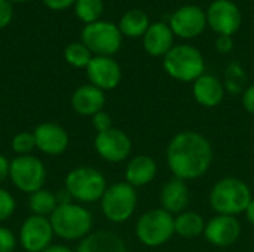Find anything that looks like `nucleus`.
<instances>
[{"label": "nucleus", "instance_id": "f257e3e1", "mask_svg": "<svg viewBox=\"0 0 254 252\" xmlns=\"http://www.w3.org/2000/svg\"><path fill=\"white\" fill-rule=\"evenodd\" d=\"M214 151L207 137L196 131L177 132L167 146L165 159L174 178L190 181L205 175L213 163Z\"/></svg>", "mask_w": 254, "mask_h": 252}, {"label": "nucleus", "instance_id": "f03ea898", "mask_svg": "<svg viewBox=\"0 0 254 252\" xmlns=\"http://www.w3.org/2000/svg\"><path fill=\"white\" fill-rule=\"evenodd\" d=\"M253 195L247 183L237 177L219 180L210 192V205L219 215H240L246 212Z\"/></svg>", "mask_w": 254, "mask_h": 252}, {"label": "nucleus", "instance_id": "7ed1b4c3", "mask_svg": "<svg viewBox=\"0 0 254 252\" xmlns=\"http://www.w3.org/2000/svg\"><path fill=\"white\" fill-rule=\"evenodd\" d=\"M55 236L63 241H82L94 226L92 214L79 203H60L49 217Z\"/></svg>", "mask_w": 254, "mask_h": 252}, {"label": "nucleus", "instance_id": "20e7f679", "mask_svg": "<svg viewBox=\"0 0 254 252\" xmlns=\"http://www.w3.org/2000/svg\"><path fill=\"white\" fill-rule=\"evenodd\" d=\"M65 192L70 199L80 203H92L101 201L107 186L106 177L92 166H76L64 180Z\"/></svg>", "mask_w": 254, "mask_h": 252}, {"label": "nucleus", "instance_id": "39448f33", "mask_svg": "<svg viewBox=\"0 0 254 252\" xmlns=\"http://www.w3.org/2000/svg\"><path fill=\"white\" fill-rule=\"evenodd\" d=\"M174 235V215L162 208H155L141 214L135 223V236L138 242L149 248L165 245Z\"/></svg>", "mask_w": 254, "mask_h": 252}, {"label": "nucleus", "instance_id": "423d86ee", "mask_svg": "<svg viewBox=\"0 0 254 252\" xmlns=\"http://www.w3.org/2000/svg\"><path fill=\"white\" fill-rule=\"evenodd\" d=\"M164 70L179 82H195L204 74V56L195 46L176 45L164 56Z\"/></svg>", "mask_w": 254, "mask_h": 252}, {"label": "nucleus", "instance_id": "0eeeda50", "mask_svg": "<svg viewBox=\"0 0 254 252\" xmlns=\"http://www.w3.org/2000/svg\"><path fill=\"white\" fill-rule=\"evenodd\" d=\"M137 203H138L137 192L127 181H121L109 186L100 201L103 215L109 221L116 224L128 221L134 215L137 209Z\"/></svg>", "mask_w": 254, "mask_h": 252}, {"label": "nucleus", "instance_id": "6e6552de", "mask_svg": "<svg viewBox=\"0 0 254 252\" xmlns=\"http://www.w3.org/2000/svg\"><path fill=\"white\" fill-rule=\"evenodd\" d=\"M82 43L94 56H112L122 46V33L112 22L95 21L83 27Z\"/></svg>", "mask_w": 254, "mask_h": 252}, {"label": "nucleus", "instance_id": "1a4fd4ad", "mask_svg": "<svg viewBox=\"0 0 254 252\" xmlns=\"http://www.w3.org/2000/svg\"><path fill=\"white\" fill-rule=\"evenodd\" d=\"M9 178L19 192L33 195L43 189L46 181V168L36 156H16L10 160Z\"/></svg>", "mask_w": 254, "mask_h": 252}, {"label": "nucleus", "instance_id": "9d476101", "mask_svg": "<svg viewBox=\"0 0 254 252\" xmlns=\"http://www.w3.org/2000/svg\"><path fill=\"white\" fill-rule=\"evenodd\" d=\"M94 147L97 154L103 160L110 163H121L129 157L132 150V141L122 129L110 128L95 135Z\"/></svg>", "mask_w": 254, "mask_h": 252}, {"label": "nucleus", "instance_id": "9b49d317", "mask_svg": "<svg viewBox=\"0 0 254 252\" xmlns=\"http://www.w3.org/2000/svg\"><path fill=\"white\" fill-rule=\"evenodd\" d=\"M55 233L48 217L30 215L19 229V244L27 252H42L52 245Z\"/></svg>", "mask_w": 254, "mask_h": 252}, {"label": "nucleus", "instance_id": "f8f14e48", "mask_svg": "<svg viewBox=\"0 0 254 252\" xmlns=\"http://www.w3.org/2000/svg\"><path fill=\"white\" fill-rule=\"evenodd\" d=\"M243 227L234 215H214L207 221L204 238L208 244L217 248H226L238 242L241 238Z\"/></svg>", "mask_w": 254, "mask_h": 252}, {"label": "nucleus", "instance_id": "ddd939ff", "mask_svg": "<svg viewBox=\"0 0 254 252\" xmlns=\"http://www.w3.org/2000/svg\"><path fill=\"white\" fill-rule=\"evenodd\" d=\"M207 22L219 36H232L243 22L238 6L231 0H216L207 10Z\"/></svg>", "mask_w": 254, "mask_h": 252}, {"label": "nucleus", "instance_id": "4468645a", "mask_svg": "<svg viewBox=\"0 0 254 252\" xmlns=\"http://www.w3.org/2000/svg\"><path fill=\"white\" fill-rule=\"evenodd\" d=\"M207 25V13L195 4L179 7L170 21L171 31L182 39H193L199 36Z\"/></svg>", "mask_w": 254, "mask_h": 252}, {"label": "nucleus", "instance_id": "2eb2a0df", "mask_svg": "<svg viewBox=\"0 0 254 252\" xmlns=\"http://www.w3.org/2000/svg\"><path fill=\"white\" fill-rule=\"evenodd\" d=\"M86 76L98 89L112 91L121 83L122 70L112 56H94L86 67Z\"/></svg>", "mask_w": 254, "mask_h": 252}, {"label": "nucleus", "instance_id": "dca6fc26", "mask_svg": "<svg viewBox=\"0 0 254 252\" xmlns=\"http://www.w3.org/2000/svg\"><path fill=\"white\" fill-rule=\"evenodd\" d=\"M33 135L36 140V149L48 156L63 154L70 143L67 131L52 122H43L37 125Z\"/></svg>", "mask_w": 254, "mask_h": 252}, {"label": "nucleus", "instance_id": "f3484780", "mask_svg": "<svg viewBox=\"0 0 254 252\" xmlns=\"http://www.w3.org/2000/svg\"><path fill=\"white\" fill-rule=\"evenodd\" d=\"M189 201H190L189 187H188V183L183 180L173 177L161 189V193H159L161 208L174 217L186 211Z\"/></svg>", "mask_w": 254, "mask_h": 252}, {"label": "nucleus", "instance_id": "a211bd4d", "mask_svg": "<svg viewBox=\"0 0 254 252\" xmlns=\"http://www.w3.org/2000/svg\"><path fill=\"white\" fill-rule=\"evenodd\" d=\"M106 105L104 91L94 85H82L71 95V107L80 116L92 117L98 111H103Z\"/></svg>", "mask_w": 254, "mask_h": 252}, {"label": "nucleus", "instance_id": "6ab92c4d", "mask_svg": "<svg viewBox=\"0 0 254 252\" xmlns=\"http://www.w3.org/2000/svg\"><path fill=\"white\" fill-rule=\"evenodd\" d=\"M225 85L216 76L205 73L193 82L192 88L195 101L205 108L217 107L225 98Z\"/></svg>", "mask_w": 254, "mask_h": 252}, {"label": "nucleus", "instance_id": "aec40b11", "mask_svg": "<svg viewBox=\"0 0 254 252\" xmlns=\"http://www.w3.org/2000/svg\"><path fill=\"white\" fill-rule=\"evenodd\" d=\"M158 174L156 160L147 154H137L127 163L125 168V181L134 189L150 184Z\"/></svg>", "mask_w": 254, "mask_h": 252}, {"label": "nucleus", "instance_id": "412c9836", "mask_svg": "<svg viewBox=\"0 0 254 252\" xmlns=\"http://www.w3.org/2000/svg\"><path fill=\"white\" fill-rule=\"evenodd\" d=\"M144 50L152 56H165L174 46V33L164 22L152 24L143 36Z\"/></svg>", "mask_w": 254, "mask_h": 252}, {"label": "nucleus", "instance_id": "4be33fe9", "mask_svg": "<svg viewBox=\"0 0 254 252\" xmlns=\"http://www.w3.org/2000/svg\"><path fill=\"white\" fill-rule=\"evenodd\" d=\"M76 252H128L124 239L107 230L89 233L80 241Z\"/></svg>", "mask_w": 254, "mask_h": 252}, {"label": "nucleus", "instance_id": "5701e85b", "mask_svg": "<svg viewBox=\"0 0 254 252\" xmlns=\"http://www.w3.org/2000/svg\"><path fill=\"white\" fill-rule=\"evenodd\" d=\"M207 221L199 212L185 211L174 217V232L183 239H195L204 235Z\"/></svg>", "mask_w": 254, "mask_h": 252}, {"label": "nucleus", "instance_id": "b1692460", "mask_svg": "<svg viewBox=\"0 0 254 252\" xmlns=\"http://www.w3.org/2000/svg\"><path fill=\"white\" fill-rule=\"evenodd\" d=\"M119 30L122 36L127 37H141L150 27L149 16L146 12L140 9H131L124 13V16L119 21Z\"/></svg>", "mask_w": 254, "mask_h": 252}, {"label": "nucleus", "instance_id": "393cba45", "mask_svg": "<svg viewBox=\"0 0 254 252\" xmlns=\"http://www.w3.org/2000/svg\"><path fill=\"white\" fill-rule=\"evenodd\" d=\"M58 205H60L58 198L51 190H46V189L34 192L33 195H30V199H28V206L33 215L49 218Z\"/></svg>", "mask_w": 254, "mask_h": 252}, {"label": "nucleus", "instance_id": "a878e982", "mask_svg": "<svg viewBox=\"0 0 254 252\" xmlns=\"http://www.w3.org/2000/svg\"><path fill=\"white\" fill-rule=\"evenodd\" d=\"M64 58L74 68H86L91 59L94 58V55L82 42H73L65 46Z\"/></svg>", "mask_w": 254, "mask_h": 252}, {"label": "nucleus", "instance_id": "bb28decb", "mask_svg": "<svg viewBox=\"0 0 254 252\" xmlns=\"http://www.w3.org/2000/svg\"><path fill=\"white\" fill-rule=\"evenodd\" d=\"M103 9H104L103 0H76L74 3V13L85 24H92L95 21H100Z\"/></svg>", "mask_w": 254, "mask_h": 252}, {"label": "nucleus", "instance_id": "cd10ccee", "mask_svg": "<svg viewBox=\"0 0 254 252\" xmlns=\"http://www.w3.org/2000/svg\"><path fill=\"white\" fill-rule=\"evenodd\" d=\"M246 74L243 71V68L234 62V64H229L228 65V70H226V86L225 89H228L231 94H240L243 92V88L246 85Z\"/></svg>", "mask_w": 254, "mask_h": 252}, {"label": "nucleus", "instance_id": "c85d7f7f", "mask_svg": "<svg viewBox=\"0 0 254 252\" xmlns=\"http://www.w3.org/2000/svg\"><path fill=\"white\" fill-rule=\"evenodd\" d=\"M34 149H36V140L33 132H19L12 138V150L18 156L31 154Z\"/></svg>", "mask_w": 254, "mask_h": 252}, {"label": "nucleus", "instance_id": "c756f323", "mask_svg": "<svg viewBox=\"0 0 254 252\" xmlns=\"http://www.w3.org/2000/svg\"><path fill=\"white\" fill-rule=\"evenodd\" d=\"M16 209L15 198L6 190L0 187V223L9 220Z\"/></svg>", "mask_w": 254, "mask_h": 252}, {"label": "nucleus", "instance_id": "7c9ffc66", "mask_svg": "<svg viewBox=\"0 0 254 252\" xmlns=\"http://www.w3.org/2000/svg\"><path fill=\"white\" fill-rule=\"evenodd\" d=\"M16 236L15 233L7 229L0 226V252H13L16 247Z\"/></svg>", "mask_w": 254, "mask_h": 252}, {"label": "nucleus", "instance_id": "2f4dec72", "mask_svg": "<svg viewBox=\"0 0 254 252\" xmlns=\"http://www.w3.org/2000/svg\"><path fill=\"white\" fill-rule=\"evenodd\" d=\"M92 126L95 128L97 134L98 132H104L110 128H113V120L112 116L107 111H98L97 114L92 116Z\"/></svg>", "mask_w": 254, "mask_h": 252}, {"label": "nucleus", "instance_id": "473e14b6", "mask_svg": "<svg viewBox=\"0 0 254 252\" xmlns=\"http://www.w3.org/2000/svg\"><path fill=\"white\" fill-rule=\"evenodd\" d=\"M13 16L12 3L9 0H0V28H4L10 24Z\"/></svg>", "mask_w": 254, "mask_h": 252}, {"label": "nucleus", "instance_id": "72a5a7b5", "mask_svg": "<svg viewBox=\"0 0 254 252\" xmlns=\"http://www.w3.org/2000/svg\"><path fill=\"white\" fill-rule=\"evenodd\" d=\"M241 101H243V107L246 108V111L254 114V85H250L249 88L244 89Z\"/></svg>", "mask_w": 254, "mask_h": 252}, {"label": "nucleus", "instance_id": "f704fd0d", "mask_svg": "<svg viewBox=\"0 0 254 252\" xmlns=\"http://www.w3.org/2000/svg\"><path fill=\"white\" fill-rule=\"evenodd\" d=\"M234 48V42H232V37L231 36H219L217 40H216V49L220 52V53H229Z\"/></svg>", "mask_w": 254, "mask_h": 252}, {"label": "nucleus", "instance_id": "c9c22d12", "mask_svg": "<svg viewBox=\"0 0 254 252\" xmlns=\"http://www.w3.org/2000/svg\"><path fill=\"white\" fill-rule=\"evenodd\" d=\"M43 3H45L46 7H49L51 10H65V9H68L71 4H74L76 0H43Z\"/></svg>", "mask_w": 254, "mask_h": 252}, {"label": "nucleus", "instance_id": "e433bc0d", "mask_svg": "<svg viewBox=\"0 0 254 252\" xmlns=\"http://www.w3.org/2000/svg\"><path fill=\"white\" fill-rule=\"evenodd\" d=\"M9 172H10V160L6 156L0 154V184L9 178Z\"/></svg>", "mask_w": 254, "mask_h": 252}, {"label": "nucleus", "instance_id": "4c0bfd02", "mask_svg": "<svg viewBox=\"0 0 254 252\" xmlns=\"http://www.w3.org/2000/svg\"><path fill=\"white\" fill-rule=\"evenodd\" d=\"M246 218H247V221L252 224L254 227V198L252 199V202L249 203V206H247V209H246Z\"/></svg>", "mask_w": 254, "mask_h": 252}, {"label": "nucleus", "instance_id": "58836bf2", "mask_svg": "<svg viewBox=\"0 0 254 252\" xmlns=\"http://www.w3.org/2000/svg\"><path fill=\"white\" fill-rule=\"evenodd\" d=\"M42 252H76L71 251L70 248H67L65 245H51L49 248H46L45 251Z\"/></svg>", "mask_w": 254, "mask_h": 252}, {"label": "nucleus", "instance_id": "ea45409f", "mask_svg": "<svg viewBox=\"0 0 254 252\" xmlns=\"http://www.w3.org/2000/svg\"><path fill=\"white\" fill-rule=\"evenodd\" d=\"M10 3H24V1H28V0H9Z\"/></svg>", "mask_w": 254, "mask_h": 252}]
</instances>
